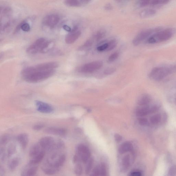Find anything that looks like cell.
<instances>
[{
    "label": "cell",
    "instance_id": "6da1fadb",
    "mask_svg": "<svg viewBox=\"0 0 176 176\" xmlns=\"http://www.w3.org/2000/svg\"><path fill=\"white\" fill-rule=\"evenodd\" d=\"M52 153L43 164V171L46 175H53L58 172L66 160L65 154L60 153L59 150L52 151Z\"/></svg>",
    "mask_w": 176,
    "mask_h": 176
},
{
    "label": "cell",
    "instance_id": "7a4b0ae2",
    "mask_svg": "<svg viewBox=\"0 0 176 176\" xmlns=\"http://www.w3.org/2000/svg\"><path fill=\"white\" fill-rule=\"evenodd\" d=\"M55 73V69L38 70H32L28 67L23 70L21 75L27 82L35 83L47 79L53 76Z\"/></svg>",
    "mask_w": 176,
    "mask_h": 176
},
{
    "label": "cell",
    "instance_id": "3957f363",
    "mask_svg": "<svg viewBox=\"0 0 176 176\" xmlns=\"http://www.w3.org/2000/svg\"><path fill=\"white\" fill-rule=\"evenodd\" d=\"M175 32V30L173 28L158 31L149 37L148 42L150 44H154L168 40L173 36Z\"/></svg>",
    "mask_w": 176,
    "mask_h": 176
},
{
    "label": "cell",
    "instance_id": "277c9868",
    "mask_svg": "<svg viewBox=\"0 0 176 176\" xmlns=\"http://www.w3.org/2000/svg\"><path fill=\"white\" fill-rule=\"evenodd\" d=\"M175 69L174 66L155 68L151 72L149 76L154 80L160 81L173 72Z\"/></svg>",
    "mask_w": 176,
    "mask_h": 176
},
{
    "label": "cell",
    "instance_id": "5b68a950",
    "mask_svg": "<svg viewBox=\"0 0 176 176\" xmlns=\"http://www.w3.org/2000/svg\"><path fill=\"white\" fill-rule=\"evenodd\" d=\"M51 42L44 38H40L35 41L27 48V53L30 54H35L44 52L48 49Z\"/></svg>",
    "mask_w": 176,
    "mask_h": 176
},
{
    "label": "cell",
    "instance_id": "8992f818",
    "mask_svg": "<svg viewBox=\"0 0 176 176\" xmlns=\"http://www.w3.org/2000/svg\"><path fill=\"white\" fill-rule=\"evenodd\" d=\"M56 141L52 136H46L41 138L39 143L45 151H51L55 149Z\"/></svg>",
    "mask_w": 176,
    "mask_h": 176
},
{
    "label": "cell",
    "instance_id": "52a82bcc",
    "mask_svg": "<svg viewBox=\"0 0 176 176\" xmlns=\"http://www.w3.org/2000/svg\"><path fill=\"white\" fill-rule=\"evenodd\" d=\"M159 28H154L143 30L140 32L134 38L133 40V44L134 46L138 45L145 39L150 37L151 35H153L154 32L159 31Z\"/></svg>",
    "mask_w": 176,
    "mask_h": 176
},
{
    "label": "cell",
    "instance_id": "ba28073f",
    "mask_svg": "<svg viewBox=\"0 0 176 176\" xmlns=\"http://www.w3.org/2000/svg\"><path fill=\"white\" fill-rule=\"evenodd\" d=\"M103 65L102 61H96L84 65L80 68V71L84 73H92L100 69Z\"/></svg>",
    "mask_w": 176,
    "mask_h": 176
},
{
    "label": "cell",
    "instance_id": "9c48e42d",
    "mask_svg": "<svg viewBox=\"0 0 176 176\" xmlns=\"http://www.w3.org/2000/svg\"><path fill=\"white\" fill-rule=\"evenodd\" d=\"M77 152L80 160L84 163H87L91 156L89 148L84 144L79 145L77 147Z\"/></svg>",
    "mask_w": 176,
    "mask_h": 176
},
{
    "label": "cell",
    "instance_id": "30bf717a",
    "mask_svg": "<svg viewBox=\"0 0 176 176\" xmlns=\"http://www.w3.org/2000/svg\"><path fill=\"white\" fill-rule=\"evenodd\" d=\"M60 20L59 16L56 14L48 15L44 18L43 23L46 26L53 28L58 24Z\"/></svg>",
    "mask_w": 176,
    "mask_h": 176
},
{
    "label": "cell",
    "instance_id": "8fae6325",
    "mask_svg": "<svg viewBox=\"0 0 176 176\" xmlns=\"http://www.w3.org/2000/svg\"><path fill=\"white\" fill-rule=\"evenodd\" d=\"M35 104L37 107V110L39 112L46 114L53 112V108L49 104L39 100H36Z\"/></svg>",
    "mask_w": 176,
    "mask_h": 176
},
{
    "label": "cell",
    "instance_id": "7c38bea8",
    "mask_svg": "<svg viewBox=\"0 0 176 176\" xmlns=\"http://www.w3.org/2000/svg\"><path fill=\"white\" fill-rule=\"evenodd\" d=\"M81 35V32L78 31V28L75 27L74 28L70 33L66 36L65 42L68 44H71L74 43Z\"/></svg>",
    "mask_w": 176,
    "mask_h": 176
},
{
    "label": "cell",
    "instance_id": "4fadbf2b",
    "mask_svg": "<svg viewBox=\"0 0 176 176\" xmlns=\"http://www.w3.org/2000/svg\"><path fill=\"white\" fill-rule=\"evenodd\" d=\"M37 165H34L29 163L28 165L25 166L21 173L22 176H33L37 173L38 170Z\"/></svg>",
    "mask_w": 176,
    "mask_h": 176
},
{
    "label": "cell",
    "instance_id": "5bb4252c",
    "mask_svg": "<svg viewBox=\"0 0 176 176\" xmlns=\"http://www.w3.org/2000/svg\"><path fill=\"white\" fill-rule=\"evenodd\" d=\"M44 132L48 134L60 136H65L67 132L65 129L54 127H48L45 129Z\"/></svg>",
    "mask_w": 176,
    "mask_h": 176
},
{
    "label": "cell",
    "instance_id": "9a60e30c",
    "mask_svg": "<svg viewBox=\"0 0 176 176\" xmlns=\"http://www.w3.org/2000/svg\"><path fill=\"white\" fill-rule=\"evenodd\" d=\"M44 151L41 148L39 143H35L32 145L31 148H30L29 154L31 159L39 155L41 152Z\"/></svg>",
    "mask_w": 176,
    "mask_h": 176
},
{
    "label": "cell",
    "instance_id": "2e32d148",
    "mask_svg": "<svg viewBox=\"0 0 176 176\" xmlns=\"http://www.w3.org/2000/svg\"><path fill=\"white\" fill-rule=\"evenodd\" d=\"M17 140L23 149L26 148L29 142V136L28 134L23 133L19 134L17 137Z\"/></svg>",
    "mask_w": 176,
    "mask_h": 176
},
{
    "label": "cell",
    "instance_id": "e0dca14e",
    "mask_svg": "<svg viewBox=\"0 0 176 176\" xmlns=\"http://www.w3.org/2000/svg\"><path fill=\"white\" fill-rule=\"evenodd\" d=\"M151 101V98L149 95L144 94L141 95L137 100V103L141 106H147Z\"/></svg>",
    "mask_w": 176,
    "mask_h": 176
},
{
    "label": "cell",
    "instance_id": "ac0fdd59",
    "mask_svg": "<svg viewBox=\"0 0 176 176\" xmlns=\"http://www.w3.org/2000/svg\"><path fill=\"white\" fill-rule=\"evenodd\" d=\"M133 149V145L132 143L128 141L125 142L120 145L118 151L120 154H123L131 151Z\"/></svg>",
    "mask_w": 176,
    "mask_h": 176
},
{
    "label": "cell",
    "instance_id": "d6986e66",
    "mask_svg": "<svg viewBox=\"0 0 176 176\" xmlns=\"http://www.w3.org/2000/svg\"><path fill=\"white\" fill-rule=\"evenodd\" d=\"M136 109V115L138 117H143L147 115L150 113V108L147 106H142Z\"/></svg>",
    "mask_w": 176,
    "mask_h": 176
},
{
    "label": "cell",
    "instance_id": "ffe728a7",
    "mask_svg": "<svg viewBox=\"0 0 176 176\" xmlns=\"http://www.w3.org/2000/svg\"><path fill=\"white\" fill-rule=\"evenodd\" d=\"M20 160L19 158L15 157L9 161L8 164V168L11 171L15 170L19 166Z\"/></svg>",
    "mask_w": 176,
    "mask_h": 176
},
{
    "label": "cell",
    "instance_id": "44dd1931",
    "mask_svg": "<svg viewBox=\"0 0 176 176\" xmlns=\"http://www.w3.org/2000/svg\"><path fill=\"white\" fill-rule=\"evenodd\" d=\"M156 13V11L153 9H146L143 10L140 14V16L143 18H145L152 17L155 15Z\"/></svg>",
    "mask_w": 176,
    "mask_h": 176
},
{
    "label": "cell",
    "instance_id": "7402d4cb",
    "mask_svg": "<svg viewBox=\"0 0 176 176\" xmlns=\"http://www.w3.org/2000/svg\"><path fill=\"white\" fill-rule=\"evenodd\" d=\"M46 152H41L39 155L30 159L29 163L34 165H38L44 159Z\"/></svg>",
    "mask_w": 176,
    "mask_h": 176
},
{
    "label": "cell",
    "instance_id": "603a6c76",
    "mask_svg": "<svg viewBox=\"0 0 176 176\" xmlns=\"http://www.w3.org/2000/svg\"><path fill=\"white\" fill-rule=\"evenodd\" d=\"M16 146L15 143H12L8 147L7 149V156L8 158L12 157L16 152Z\"/></svg>",
    "mask_w": 176,
    "mask_h": 176
},
{
    "label": "cell",
    "instance_id": "cb8c5ba5",
    "mask_svg": "<svg viewBox=\"0 0 176 176\" xmlns=\"http://www.w3.org/2000/svg\"><path fill=\"white\" fill-rule=\"evenodd\" d=\"M64 3L66 6L71 7H78L81 5L78 0H65Z\"/></svg>",
    "mask_w": 176,
    "mask_h": 176
},
{
    "label": "cell",
    "instance_id": "d4e9b609",
    "mask_svg": "<svg viewBox=\"0 0 176 176\" xmlns=\"http://www.w3.org/2000/svg\"><path fill=\"white\" fill-rule=\"evenodd\" d=\"M130 165V156L127 155L124 156L122 159V165L123 167L127 169L129 167Z\"/></svg>",
    "mask_w": 176,
    "mask_h": 176
},
{
    "label": "cell",
    "instance_id": "484cf974",
    "mask_svg": "<svg viewBox=\"0 0 176 176\" xmlns=\"http://www.w3.org/2000/svg\"><path fill=\"white\" fill-rule=\"evenodd\" d=\"M161 120V116L160 114H157L153 116L150 118L151 123L153 125H157L159 123Z\"/></svg>",
    "mask_w": 176,
    "mask_h": 176
},
{
    "label": "cell",
    "instance_id": "4316f807",
    "mask_svg": "<svg viewBox=\"0 0 176 176\" xmlns=\"http://www.w3.org/2000/svg\"><path fill=\"white\" fill-rule=\"evenodd\" d=\"M94 160L92 158L90 159L85 167V172L86 174H89L92 169L93 164H94Z\"/></svg>",
    "mask_w": 176,
    "mask_h": 176
},
{
    "label": "cell",
    "instance_id": "83f0119b",
    "mask_svg": "<svg viewBox=\"0 0 176 176\" xmlns=\"http://www.w3.org/2000/svg\"><path fill=\"white\" fill-rule=\"evenodd\" d=\"M10 140V136L8 134H3L2 136L1 139V144L5 145L8 144Z\"/></svg>",
    "mask_w": 176,
    "mask_h": 176
},
{
    "label": "cell",
    "instance_id": "f1b7e54d",
    "mask_svg": "<svg viewBox=\"0 0 176 176\" xmlns=\"http://www.w3.org/2000/svg\"><path fill=\"white\" fill-rule=\"evenodd\" d=\"M74 172L77 175L79 176L82 175L83 172V167L82 165L77 163L75 166Z\"/></svg>",
    "mask_w": 176,
    "mask_h": 176
},
{
    "label": "cell",
    "instance_id": "f546056e",
    "mask_svg": "<svg viewBox=\"0 0 176 176\" xmlns=\"http://www.w3.org/2000/svg\"><path fill=\"white\" fill-rule=\"evenodd\" d=\"M108 46L106 51H110L116 47L117 42L115 40H112L107 43Z\"/></svg>",
    "mask_w": 176,
    "mask_h": 176
},
{
    "label": "cell",
    "instance_id": "4dcf8cb0",
    "mask_svg": "<svg viewBox=\"0 0 176 176\" xmlns=\"http://www.w3.org/2000/svg\"><path fill=\"white\" fill-rule=\"evenodd\" d=\"M20 29L25 32H28L30 30V26L29 24L25 21H23L20 23Z\"/></svg>",
    "mask_w": 176,
    "mask_h": 176
},
{
    "label": "cell",
    "instance_id": "1f68e13d",
    "mask_svg": "<svg viewBox=\"0 0 176 176\" xmlns=\"http://www.w3.org/2000/svg\"><path fill=\"white\" fill-rule=\"evenodd\" d=\"M170 0H151V3L152 5H157L160 4H164L167 3Z\"/></svg>",
    "mask_w": 176,
    "mask_h": 176
},
{
    "label": "cell",
    "instance_id": "d6a6232c",
    "mask_svg": "<svg viewBox=\"0 0 176 176\" xmlns=\"http://www.w3.org/2000/svg\"><path fill=\"white\" fill-rule=\"evenodd\" d=\"M7 154L5 153V151L4 148L2 147L1 148V150H0V159L1 161L3 162L5 161V159H6Z\"/></svg>",
    "mask_w": 176,
    "mask_h": 176
},
{
    "label": "cell",
    "instance_id": "836d02e7",
    "mask_svg": "<svg viewBox=\"0 0 176 176\" xmlns=\"http://www.w3.org/2000/svg\"><path fill=\"white\" fill-rule=\"evenodd\" d=\"M138 122H139V124L143 126H148L149 125L148 120L145 118L142 117L139 118V119L138 120Z\"/></svg>",
    "mask_w": 176,
    "mask_h": 176
},
{
    "label": "cell",
    "instance_id": "e575fe53",
    "mask_svg": "<svg viewBox=\"0 0 176 176\" xmlns=\"http://www.w3.org/2000/svg\"><path fill=\"white\" fill-rule=\"evenodd\" d=\"M119 53H117V52L112 54L109 57L108 62L109 63H111L114 62V61L118 58V56H119Z\"/></svg>",
    "mask_w": 176,
    "mask_h": 176
},
{
    "label": "cell",
    "instance_id": "d590c367",
    "mask_svg": "<svg viewBox=\"0 0 176 176\" xmlns=\"http://www.w3.org/2000/svg\"><path fill=\"white\" fill-rule=\"evenodd\" d=\"M176 175V165L171 167L168 171V175L169 176H174Z\"/></svg>",
    "mask_w": 176,
    "mask_h": 176
},
{
    "label": "cell",
    "instance_id": "8d00e7d4",
    "mask_svg": "<svg viewBox=\"0 0 176 176\" xmlns=\"http://www.w3.org/2000/svg\"><path fill=\"white\" fill-rule=\"evenodd\" d=\"M105 35V32L104 31H98L96 35V38L97 40H99L101 39Z\"/></svg>",
    "mask_w": 176,
    "mask_h": 176
},
{
    "label": "cell",
    "instance_id": "74e56055",
    "mask_svg": "<svg viewBox=\"0 0 176 176\" xmlns=\"http://www.w3.org/2000/svg\"><path fill=\"white\" fill-rule=\"evenodd\" d=\"M100 175L105 176L106 175L107 171L106 168L105 164L104 163H102L100 166Z\"/></svg>",
    "mask_w": 176,
    "mask_h": 176
},
{
    "label": "cell",
    "instance_id": "f35d334b",
    "mask_svg": "<svg viewBox=\"0 0 176 176\" xmlns=\"http://www.w3.org/2000/svg\"><path fill=\"white\" fill-rule=\"evenodd\" d=\"M151 0H140V5L141 7H144L148 5Z\"/></svg>",
    "mask_w": 176,
    "mask_h": 176
},
{
    "label": "cell",
    "instance_id": "ab89813d",
    "mask_svg": "<svg viewBox=\"0 0 176 176\" xmlns=\"http://www.w3.org/2000/svg\"><path fill=\"white\" fill-rule=\"evenodd\" d=\"M44 127V125L42 124L35 125L33 127V129L35 131H39L42 129Z\"/></svg>",
    "mask_w": 176,
    "mask_h": 176
},
{
    "label": "cell",
    "instance_id": "60d3db41",
    "mask_svg": "<svg viewBox=\"0 0 176 176\" xmlns=\"http://www.w3.org/2000/svg\"><path fill=\"white\" fill-rule=\"evenodd\" d=\"M107 46V43H106V44H104L101 46H98V47L97 48V50H98V51H105V50H106Z\"/></svg>",
    "mask_w": 176,
    "mask_h": 176
},
{
    "label": "cell",
    "instance_id": "b9f144b4",
    "mask_svg": "<svg viewBox=\"0 0 176 176\" xmlns=\"http://www.w3.org/2000/svg\"><path fill=\"white\" fill-rule=\"evenodd\" d=\"M93 173L94 175H100V168L98 166L95 168L93 170Z\"/></svg>",
    "mask_w": 176,
    "mask_h": 176
},
{
    "label": "cell",
    "instance_id": "7bdbcfd3",
    "mask_svg": "<svg viewBox=\"0 0 176 176\" xmlns=\"http://www.w3.org/2000/svg\"><path fill=\"white\" fill-rule=\"evenodd\" d=\"M116 71L115 69L114 68H108V69L106 70L104 72V73L106 75H109L111 74Z\"/></svg>",
    "mask_w": 176,
    "mask_h": 176
},
{
    "label": "cell",
    "instance_id": "ee69618b",
    "mask_svg": "<svg viewBox=\"0 0 176 176\" xmlns=\"http://www.w3.org/2000/svg\"><path fill=\"white\" fill-rule=\"evenodd\" d=\"M115 139L117 143H118L121 141L122 137L120 134H115L114 136Z\"/></svg>",
    "mask_w": 176,
    "mask_h": 176
},
{
    "label": "cell",
    "instance_id": "f6af8a7d",
    "mask_svg": "<svg viewBox=\"0 0 176 176\" xmlns=\"http://www.w3.org/2000/svg\"><path fill=\"white\" fill-rule=\"evenodd\" d=\"M159 107L158 105H154L152 107L150 108V113H153L157 112L158 110H159Z\"/></svg>",
    "mask_w": 176,
    "mask_h": 176
},
{
    "label": "cell",
    "instance_id": "bcb514c9",
    "mask_svg": "<svg viewBox=\"0 0 176 176\" xmlns=\"http://www.w3.org/2000/svg\"><path fill=\"white\" fill-rule=\"evenodd\" d=\"M141 173L139 171H134L130 173V175L132 176H141Z\"/></svg>",
    "mask_w": 176,
    "mask_h": 176
},
{
    "label": "cell",
    "instance_id": "7dc6e473",
    "mask_svg": "<svg viewBox=\"0 0 176 176\" xmlns=\"http://www.w3.org/2000/svg\"><path fill=\"white\" fill-rule=\"evenodd\" d=\"M80 158L79 157L78 155H75L74 156L73 158V161L74 163H77L78 162Z\"/></svg>",
    "mask_w": 176,
    "mask_h": 176
},
{
    "label": "cell",
    "instance_id": "c3c4849f",
    "mask_svg": "<svg viewBox=\"0 0 176 176\" xmlns=\"http://www.w3.org/2000/svg\"><path fill=\"white\" fill-rule=\"evenodd\" d=\"M63 28L64 29L66 30V31H67L68 32H71V29L70 27H69V26H68V25H64L63 26Z\"/></svg>",
    "mask_w": 176,
    "mask_h": 176
},
{
    "label": "cell",
    "instance_id": "681fc988",
    "mask_svg": "<svg viewBox=\"0 0 176 176\" xmlns=\"http://www.w3.org/2000/svg\"><path fill=\"white\" fill-rule=\"evenodd\" d=\"M5 173V171L4 168L1 166L0 167V176H3L4 175Z\"/></svg>",
    "mask_w": 176,
    "mask_h": 176
},
{
    "label": "cell",
    "instance_id": "f907efd6",
    "mask_svg": "<svg viewBox=\"0 0 176 176\" xmlns=\"http://www.w3.org/2000/svg\"><path fill=\"white\" fill-rule=\"evenodd\" d=\"M80 1L82 3H87L90 2L91 0H80Z\"/></svg>",
    "mask_w": 176,
    "mask_h": 176
}]
</instances>
